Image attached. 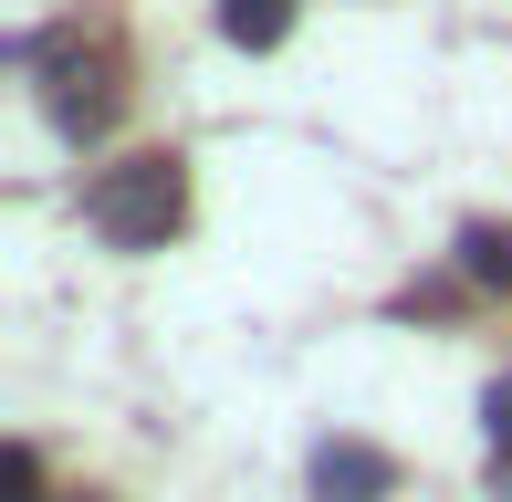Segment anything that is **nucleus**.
Returning <instances> with one entry per match:
<instances>
[{
  "label": "nucleus",
  "instance_id": "nucleus-1",
  "mask_svg": "<svg viewBox=\"0 0 512 502\" xmlns=\"http://www.w3.org/2000/svg\"><path fill=\"white\" fill-rule=\"evenodd\" d=\"M84 220H95L115 251H157L189 220V168H178V157H115L95 189H84Z\"/></svg>",
  "mask_w": 512,
  "mask_h": 502
},
{
  "label": "nucleus",
  "instance_id": "nucleus-2",
  "mask_svg": "<svg viewBox=\"0 0 512 502\" xmlns=\"http://www.w3.org/2000/svg\"><path fill=\"white\" fill-rule=\"evenodd\" d=\"M314 492L324 502H387V492H398V461L366 450V440H324L314 450Z\"/></svg>",
  "mask_w": 512,
  "mask_h": 502
},
{
  "label": "nucleus",
  "instance_id": "nucleus-3",
  "mask_svg": "<svg viewBox=\"0 0 512 502\" xmlns=\"http://www.w3.org/2000/svg\"><path fill=\"white\" fill-rule=\"evenodd\" d=\"M105 116H115V84H105V63L53 53V126H63V136H95Z\"/></svg>",
  "mask_w": 512,
  "mask_h": 502
},
{
  "label": "nucleus",
  "instance_id": "nucleus-4",
  "mask_svg": "<svg viewBox=\"0 0 512 502\" xmlns=\"http://www.w3.org/2000/svg\"><path fill=\"white\" fill-rule=\"evenodd\" d=\"M220 32L241 42V53H272V42L293 32V0H220Z\"/></svg>",
  "mask_w": 512,
  "mask_h": 502
},
{
  "label": "nucleus",
  "instance_id": "nucleus-5",
  "mask_svg": "<svg viewBox=\"0 0 512 502\" xmlns=\"http://www.w3.org/2000/svg\"><path fill=\"white\" fill-rule=\"evenodd\" d=\"M460 272H471V283H492V293H512V231L471 220V231H460Z\"/></svg>",
  "mask_w": 512,
  "mask_h": 502
},
{
  "label": "nucleus",
  "instance_id": "nucleus-6",
  "mask_svg": "<svg viewBox=\"0 0 512 502\" xmlns=\"http://www.w3.org/2000/svg\"><path fill=\"white\" fill-rule=\"evenodd\" d=\"M0 492H11V502H32V492H42V461H32V440H11V450H0Z\"/></svg>",
  "mask_w": 512,
  "mask_h": 502
},
{
  "label": "nucleus",
  "instance_id": "nucleus-7",
  "mask_svg": "<svg viewBox=\"0 0 512 502\" xmlns=\"http://www.w3.org/2000/svg\"><path fill=\"white\" fill-rule=\"evenodd\" d=\"M481 429H492V450H502V461H512V377L492 387V398H481Z\"/></svg>",
  "mask_w": 512,
  "mask_h": 502
}]
</instances>
